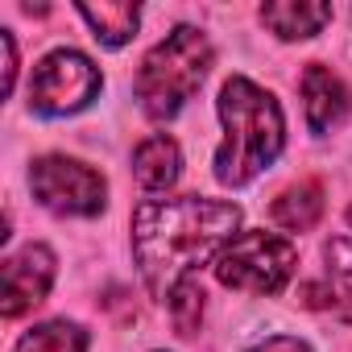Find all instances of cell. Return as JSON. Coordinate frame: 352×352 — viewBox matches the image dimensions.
Returning a JSON list of instances; mask_svg holds the SVG:
<instances>
[{
	"label": "cell",
	"instance_id": "12",
	"mask_svg": "<svg viewBox=\"0 0 352 352\" xmlns=\"http://www.w3.org/2000/svg\"><path fill=\"white\" fill-rule=\"evenodd\" d=\"M274 224L278 228H286V232H307V228H315L319 224V216H323V187L315 183V179H298V183H290L278 199H274Z\"/></svg>",
	"mask_w": 352,
	"mask_h": 352
},
{
	"label": "cell",
	"instance_id": "7",
	"mask_svg": "<svg viewBox=\"0 0 352 352\" xmlns=\"http://www.w3.org/2000/svg\"><path fill=\"white\" fill-rule=\"evenodd\" d=\"M54 282V253L46 245H25L17 253L5 257V319H21L25 311H34Z\"/></svg>",
	"mask_w": 352,
	"mask_h": 352
},
{
	"label": "cell",
	"instance_id": "14",
	"mask_svg": "<svg viewBox=\"0 0 352 352\" xmlns=\"http://www.w3.org/2000/svg\"><path fill=\"white\" fill-rule=\"evenodd\" d=\"M13 352H87V331L79 323L50 319V323H38L34 331H25Z\"/></svg>",
	"mask_w": 352,
	"mask_h": 352
},
{
	"label": "cell",
	"instance_id": "2",
	"mask_svg": "<svg viewBox=\"0 0 352 352\" xmlns=\"http://www.w3.org/2000/svg\"><path fill=\"white\" fill-rule=\"evenodd\" d=\"M224 141L216 149V179L224 187H249L265 166L278 162L286 145V120L278 100L245 75H232L220 87Z\"/></svg>",
	"mask_w": 352,
	"mask_h": 352
},
{
	"label": "cell",
	"instance_id": "5",
	"mask_svg": "<svg viewBox=\"0 0 352 352\" xmlns=\"http://www.w3.org/2000/svg\"><path fill=\"white\" fill-rule=\"evenodd\" d=\"M30 187H34V199L54 216H100L108 204L104 174L67 153L38 157L30 166Z\"/></svg>",
	"mask_w": 352,
	"mask_h": 352
},
{
	"label": "cell",
	"instance_id": "11",
	"mask_svg": "<svg viewBox=\"0 0 352 352\" xmlns=\"http://www.w3.org/2000/svg\"><path fill=\"white\" fill-rule=\"evenodd\" d=\"M79 17L91 25L96 42L108 46V50H120L137 25H141V9L129 5V0H100V5H79Z\"/></svg>",
	"mask_w": 352,
	"mask_h": 352
},
{
	"label": "cell",
	"instance_id": "16",
	"mask_svg": "<svg viewBox=\"0 0 352 352\" xmlns=\"http://www.w3.org/2000/svg\"><path fill=\"white\" fill-rule=\"evenodd\" d=\"M0 46H5V96H13V83H17V42L9 30H0Z\"/></svg>",
	"mask_w": 352,
	"mask_h": 352
},
{
	"label": "cell",
	"instance_id": "10",
	"mask_svg": "<svg viewBox=\"0 0 352 352\" xmlns=\"http://www.w3.org/2000/svg\"><path fill=\"white\" fill-rule=\"evenodd\" d=\"M327 21H331V5H315V0H278V5H261V25L274 30L282 42L315 38Z\"/></svg>",
	"mask_w": 352,
	"mask_h": 352
},
{
	"label": "cell",
	"instance_id": "6",
	"mask_svg": "<svg viewBox=\"0 0 352 352\" xmlns=\"http://www.w3.org/2000/svg\"><path fill=\"white\" fill-rule=\"evenodd\" d=\"M104 87L100 67L79 50H50L30 79V108L38 116H75Z\"/></svg>",
	"mask_w": 352,
	"mask_h": 352
},
{
	"label": "cell",
	"instance_id": "4",
	"mask_svg": "<svg viewBox=\"0 0 352 352\" xmlns=\"http://www.w3.org/2000/svg\"><path fill=\"white\" fill-rule=\"evenodd\" d=\"M212 265H216L220 286H228V290H241V294H278L290 282L294 265H298V249L286 236H278V232L249 228L236 241H228Z\"/></svg>",
	"mask_w": 352,
	"mask_h": 352
},
{
	"label": "cell",
	"instance_id": "15",
	"mask_svg": "<svg viewBox=\"0 0 352 352\" xmlns=\"http://www.w3.org/2000/svg\"><path fill=\"white\" fill-rule=\"evenodd\" d=\"M170 319L179 327V336H195L199 331V319H204V286L195 278H183L170 294Z\"/></svg>",
	"mask_w": 352,
	"mask_h": 352
},
{
	"label": "cell",
	"instance_id": "17",
	"mask_svg": "<svg viewBox=\"0 0 352 352\" xmlns=\"http://www.w3.org/2000/svg\"><path fill=\"white\" fill-rule=\"evenodd\" d=\"M249 352H311V348L302 340H294V336H274V340H265V344H257Z\"/></svg>",
	"mask_w": 352,
	"mask_h": 352
},
{
	"label": "cell",
	"instance_id": "13",
	"mask_svg": "<svg viewBox=\"0 0 352 352\" xmlns=\"http://www.w3.org/2000/svg\"><path fill=\"white\" fill-rule=\"evenodd\" d=\"M327 261V286H323V307L340 311L344 319H352V236H336L323 249Z\"/></svg>",
	"mask_w": 352,
	"mask_h": 352
},
{
	"label": "cell",
	"instance_id": "9",
	"mask_svg": "<svg viewBox=\"0 0 352 352\" xmlns=\"http://www.w3.org/2000/svg\"><path fill=\"white\" fill-rule=\"evenodd\" d=\"M179 170H183V153H179V141L166 137V133H153L137 145L133 153V174L145 191H170L179 183Z\"/></svg>",
	"mask_w": 352,
	"mask_h": 352
},
{
	"label": "cell",
	"instance_id": "18",
	"mask_svg": "<svg viewBox=\"0 0 352 352\" xmlns=\"http://www.w3.org/2000/svg\"><path fill=\"white\" fill-rule=\"evenodd\" d=\"M348 224H352V208H348Z\"/></svg>",
	"mask_w": 352,
	"mask_h": 352
},
{
	"label": "cell",
	"instance_id": "1",
	"mask_svg": "<svg viewBox=\"0 0 352 352\" xmlns=\"http://www.w3.org/2000/svg\"><path fill=\"white\" fill-rule=\"evenodd\" d=\"M241 208L204 195L145 199L133 212V257L145 290L157 302H170L174 286L195 278L204 261H216L228 241L241 232Z\"/></svg>",
	"mask_w": 352,
	"mask_h": 352
},
{
	"label": "cell",
	"instance_id": "3",
	"mask_svg": "<svg viewBox=\"0 0 352 352\" xmlns=\"http://www.w3.org/2000/svg\"><path fill=\"white\" fill-rule=\"evenodd\" d=\"M212 71V42L204 30L195 25H179L170 30L145 58L141 71L133 79L137 104L149 120H170L179 116L183 104L199 91V83Z\"/></svg>",
	"mask_w": 352,
	"mask_h": 352
},
{
	"label": "cell",
	"instance_id": "8",
	"mask_svg": "<svg viewBox=\"0 0 352 352\" xmlns=\"http://www.w3.org/2000/svg\"><path fill=\"white\" fill-rule=\"evenodd\" d=\"M348 108H352V91L344 87V79L331 75L323 63H311L302 71V112H307L311 133L323 137V133L340 129Z\"/></svg>",
	"mask_w": 352,
	"mask_h": 352
}]
</instances>
